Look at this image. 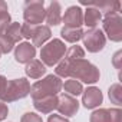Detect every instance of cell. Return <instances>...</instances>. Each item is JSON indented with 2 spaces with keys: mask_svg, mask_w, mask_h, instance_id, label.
<instances>
[{
  "mask_svg": "<svg viewBox=\"0 0 122 122\" xmlns=\"http://www.w3.org/2000/svg\"><path fill=\"white\" fill-rule=\"evenodd\" d=\"M66 62H68V78L71 76V79H76L85 83H96L99 81L101 72L89 60L78 59V60H72V62L66 60Z\"/></svg>",
  "mask_w": 122,
  "mask_h": 122,
  "instance_id": "1",
  "label": "cell"
},
{
  "mask_svg": "<svg viewBox=\"0 0 122 122\" xmlns=\"http://www.w3.org/2000/svg\"><path fill=\"white\" fill-rule=\"evenodd\" d=\"M62 88H65V91L71 96H78V95H81L83 92L82 83L79 81H76V79H68V81H65V83H62Z\"/></svg>",
  "mask_w": 122,
  "mask_h": 122,
  "instance_id": "19",
  "label": "cell"
},
{
  "mask_svg": "<svg viewBox=\"0 0 122 122\" xmlns=\"http://www.w3.org/2000/svg\"><path fill=\"white\" fill-rule=\"evenodd\" d=\"M60 36L65 39V42L69 43H76L82 39L83 36V30L82 29H71V27H63L60 30Z\"/></svg>",
  "mask_w": 122,
  "mask_h": 122,
  "instance_id": "18",
  "label": "cell"
},
{
  "mask_svg": "<svg viewBox=\"0 0 122 122\" xmlns=\"http://www.w3.org/2000/svg\"><path fill=\"white\" fill-rule=\"evenodd\" d=\"M101 20H102V13L96 7L88 6V9L83 13V25L89 29H95Z\"/></svg>",
  "mask_w": 122,
  "mask_h": 122,
  "instance_id": "14",
  "label": "cell"
},
{
  "mask_svg": "<svg viewBox=\"0 0 122 122\" xmlns=\"http://www.w3.org/2000/svg\"><path fill=\"white\" fill-rule=\"evenodd\" d=\"M62 89V81L56 75H47L42 81H37L30 86V96L33 101L42 99L46 96H57Z\"/></svg>",
  "mask_w": 122,
  "mask_h": 122,
  "instance_id": "2",
  "label": "cell"
},
{
  "mask_svg": "<svg viewBox=\"0 0 122 122\" xmlns=\"http://www.w3.org/2000/svg\"><path fill=\"white\" fill-rule=\"evenodd\" d=\"M91 122H109V113H108V109L105 108H99L96 111H93L91 113V118H89Z\"/></svg>",
  "mask_w": 122,
  "mask_h": 122,
  "instance_id": "23",
  "label": "cell"
},
{
  "mask_svg": "<svg viewBox=\"0 0 122 122\" xmlns=\"http://www.w3.org/2000/svg\"><path fill=\"white\" fill-rule=\"evenodd\" d=\"M63 59H65V60H69V62H72V60H78V59H85V50H83L81 46H78V45L71 46V47L66 50Z\"/></svg>",
  "mask_w": 122,
  "mask_h": 122,
  "instance_id": "21",
  "label": "cell"
},
{
  "mask_svg": "<svg viewBox=\"0 0 122 122\" xmlns=\"http://www.w3.org/2000/svg\"><path fill=\"white\" fill-rule=\"evenodd\" d=\"M57 112L60 115L65 116H73L78 113L79 111V102L76 98L68 95V93H62L57 98V106H56Z\"/></svg>",
  "mask_w": 122,
  "mask_h": 122,
  "instance_id": "8",
  "label": "cell"
},
{
  "mask_svg": "<svg viewBox=\"0 0 122 122\" xmlns=\"http://www.w3.org/2000/svg\"><path fill=\"white\" fill-rule=\"evenodd\" d=\"M47 122H69V119L62 116V115H55L53 113V115H50L47 118Z\"/></svg>",
  "mask_w": 122,
  "mask_h": 122,
  "instance_id": "30",
  "label": "cell"
},
{
  "mask_svg": "<svg viewBox=\"0 0 122 122\" xmlns=\"http://www.w3.org/2000/svg\"><path fill=\"white\" fill-rule=\"evenodd\" d=\"M102 102H103V95L99 88L89 86L82 92V103L85 108L93 109V108H98Z\"/></svg>",
  "mask_w": 122,
  "mask_h": 122,
  "instance_id": "10",
  "label": "cell"
},
{
  "mask_svg": "<svg viewBox=\"0 0 122 122\" xmlns=\"http://www.w3.org/2000/svg\"><path fill=\"white\" fill-rule=\"evenodd\" d=\"M33 106L40 113H50L57 106V96H46L42 99H36L33 101Z\"/></svg>",
  "mask_w": 122,
  "mask_h": 122,
  "instance_id": "13",
  "label": "cell"
},
{
  "mask_svg": "<svg viewBox=\"0 0 122 122\" xmlns=\"http://www.w3.org/2000/svg\"><path fill=\"white\" fill-rule=\"evenodd\" d=\"M52 37V30L49 26H36V30H35V35L32 37V42H33V46H43L49 39Z\"/></svg>",
  "mask_w": 122,
  "mask_h": 122,
  "instance_id": "16",
  "label": "cell"
},
{
  "mask_svg": "<svg viewBox=\"0 0 122 122\" xmlns=\"http://www.w3.org/2000/svg\"><path fill=\"white\" fill-rule=\"evenodd\" d=\"M35 30H36V26H33V25H29V23L22 25V37L32 39L35 35Z\"/></svg>",
  "mask_w": 122,
  "mask_h": 122,
  "instance_id": "25",
  "label": "cell"
},
{
  "mask_svg": "<svg viewBox=\"0 0 122 122\" xmlns=\"http://www.w3.org/2000/svg\"><path fill=\"white\" fill-rule=\"evenodd\" d=\"M26 75L32 79H39L46 73V66L40 62L39 59H33L29 63H26V69H25Z\"/></svg>",
  "mask_w": 122,
  "mask_h": 122,
  "instance_id": "15",
  "label": "cell"
},
{
  "mask_svg": "<svg viewBox=\"0 0 122 122\" xmlns=\"http://www.w3.org/2000/svg\"><path fill=\"white\" fill-rule=\"evenodd\" d=\"M7 115H9V108H7V105H6L5 102L0 101V122L5 121V119L7 118Z\"/></svg>",
  "mask_w": 122,
  "mask_h": 122,
  "instance_id": "28",
  "label": "cell"
},
{
  "mask_svg": "<svg viewBox=\"0 0 122 122\" xmlns=\"http://www.w3.org/2000/svg\"><path fill=\"white\" fill-rule=\"evenodd\" d=\"M15 43L10 37H7L6 35H0V53H9L12 52Z\"/></svg>",
  "mask_w": 122,
  "mask_h": 122,
  "instance_id": "24",
  "label": "cell"
},
{
  "mask_svg": "<svg viewBox=\"0 0 122 122\" xmlns=\"http://www.w3.org/2000/svg\"><path fill=\"white\" fill-rule=\"evenodd\" d=\"M6 86H7V79H6V76L0 75V101H2V98H3V95H5V92H6Z\"/></svg>",
  "mask_w": 122,
  "mask_h": 122,
  "instance_id": "29",
  "label": "cell"
},
{
  "mask_svg": "<svg viewBox=\"0 0 122 122\" xmlns=\"http://www.w3.org/2000/svg\"><path fill=\"white\" fill-rule=\"evenodd\" d=\"M66 53V46L60 39H53L49 43L43 45L42 50H40V62L45 66H55L57 65L60 60L63 59Z\"/></svg>",
  "mask_w": 122,
  "mask_h": 122,
  "instance_id": "3",
  "label": "cell"
},
{
  "mask_svg": "<svg viewBox=\"0 0 122 122\" xmlns=\"http://www.w3.org/2000/svg\"><path fill=\"white\" fill-rule=\"evenodd\" d=\"M12 23V17L9 15V7L7 3L0 0V35H5L7 27Z\"/></svg>",
  "mask_w": 122,
  "mask_h": 122,
  "instance_id": "17",
  "label": "cell"
},
{
  "mask_svg": "<svg viewBox=\"0 0 122 122\" xmlns=\"http://www.w3.org/2000/svg\"><path fill=\"white\" fill-rule=\"evenodd\" d=\"M62 22L65 23V27L81 29V26L83 25V10L79 6L68 7L65 15L62 16Z\"/></svg>",
  "mask_w": 122,
  "mask_h": 122,
  "instance_id": "9",
  "label": "cell"
},
{
  "mask_svg": "<svg viewBox=\"0 0 122 122\" xmlns=\"http://www.w3.org/2000/svg\"><path fill=\"white\" fill-rule=\"evenodd\" d=\"M25 22L33 26H39V23H43L46 17V10L43 6V0H30L25 3L23 10Z\"/></svg>",
  "mask_w": 122,
  "mask_h": 122,
  "instance_id": "5",
  "label": "cell"
},
{
  "mask_svg": "<svg viewBox=\"0 0 122 122\" xmlns=\"http://www.w3.org/2000/svg\"><path fill=\"white\" fill-rule=\"evenodd\" d=\"M29 93H30V83L26 78L12 79V81H7L6 92L2 98V102H5V103L15 102V101L26 98Z\"/></svg>",
  "mask_w": 122,
  "mask_h": 122,
  "instance_id": "4",
  "label": "cell"
},
{
  "mask_svg": "<svg viewBox=\"0 0 122 122\" xmlns=\"http://www.w3.org/2000/svg\"><path fill=\"white\" fill-rule=\"evenodd\" d=\"M109 113V122H122V111L119 108H111L108 109Z\"/></svg>",
  "mask_w": 122,
  "mask_h": 122,
  "instance_id": "26",
  "label": "cell"
},
{
  "mask_svg": "<svg viewBox=\"0 0 122 122\" xmlns=\"http://www.w3.org/2000/svg\"><path fill=\"white\" fill-rule=\"evenodd\" d=\"M46 22L50 26H57L62 22V6L59 2H52L49 5V7L46 9Z\"/></svg>",
  "mask_w": 122,
  "mask_h": 122,
  "instance_id": "12",
  "label": "cell"
},
{
  "mask_svg": "<svg viewBox=\"0 0 122 122\" xmlns=\"http://www.w3.org/2000/svg\"><path fill=\"white\" fill-rule=\"evenodd\" d=\"M5 35H6L7 37H10V39L13 40V43H19V42L23 39V37H22V25L17 23V22H12Z\"/></svg>",
  "mask_w": 122,
  "mask_h": 122,
  "instance_id": "20",
  "label": "cell"
},
{
  "mask_svg": "<svg viewBox=\"0 0 122 122\" xmlns=\"http://www.w3.org/2000/svg\"><path fill=\"white\" fill-rule=\"evenodd\" d=\"M103 35L112 42L122 40V17L119 13H109L103 17Z\"/></svg>",
  "mask_w": 122,
  "mask_h": 122,
  "instance_id": "6",
  "label": "cell"
},
{
  "mask_svg": "<svg viewBox=\"0 0 122 122\" xmlns=\"http://www.w3.org/2000/svg\"><path fill=\"white\" fill-rule=\"evenodd\" d=\"M20 122H43V119L40 115H37L35 112H26L20 118Z\"/></svg>",
  "mask_w": 122,
  "mask_h": 122,
  "instance_id": "27",
  "label": "cell"
},
{
  "mask_svg": "<svg viewBox=\"0 0 122 122\" xmlns=\"http://www.w3.org/2000/svg\"><path fill=\"white\" fill-rule=\"evenodd\" d=\"M82 40H83V46L91 53L101 52L106 45V37H105L103 32L101 29H96V27L95 29H88L86 32H83Z\"/></svg>",
  "mask_w": 122,
  "mask_h": 122,
  "instance_id": "7",
  "label": "cell"
},
{
  "mask_svg": "<svg viewBox=\"0 0 122 122\" xmlns=\"http://www.w3.org/2000/svg\"><path fill=\"white\" fill-rule=\"evenodd\" d=\"M121 56H122V52L119 50V52H116L115 53V56H113V66L116 68V69H121V63H119V60H121Z\"/></svg>",
  "mask_w": 122,
  "mask_h": 122,
  "instance_id": "31",
  "label": "cell"
},
{
  "mask_svg": "<svg viewBox=\"0 0 122 122\" xmlns=\"http://www.w3.org/2000/svg\"><path fill=\"white\" fill-rule=\"evenodd\" d=\"M108 95H109V99H111L112 103H115V105H118V106L122 105V86H121V83H113V85H111Z\"/></svg>",
  "mask_w": 122,
  "mask_h": 122,
  "instance_id": "22",
  "label": "cell"
},
{
  "mask_svg": "<svg viewBox=\"0 0 122 122\" xmlns=\"http://www.w3.org/2000/svg\"><path fill=\"white\" fill-rule=\"evenodd\" d=\"M36 56V47L29 42H22L15 49V59L19 63H29Z\"/></svg>",
  "mask_w": 122,
  "mask_h": 122,
  "instance_id": "11",
  "label": "cell"
}]
</instances>
